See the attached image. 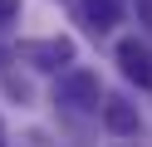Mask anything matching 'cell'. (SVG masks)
Here are the masks:
<instances>
[{"label": "cell", "mask_w": 152, "mask_h": 147, "mask_svg": "<svg viewBox=\"0 0 152 147\" xmlns=\"http://www.w3.org/2000/svg\"><path fill=\"white\" fill-rule=\"evenodd\" d=\"M15 15H20V0H0V25H10Z\"/></svg>", "instance_id": "obj_6"}, {"label": "cell", "mask_w": 152, "mask_h": 147, "mask_svg": "<svg viewBox=\"0 0 152 147\" xmlns=\"http://www.w3.org/2000/svg\"><path fill=\"white\" fill-rule=\"evenodd\" d=\"M54 103L74 108V113L98 108V74H88V69H69V74L59 78V88H54Z\"/></svg>", "instance_id": "obj_1"}, {"label": "cell", "mask_w": 152, "mask_h": 147, "mask_svg": "<svg viewBox=\"0 0 152 147\" xmlns=\"http://www.w3.org/2000/svg\"><path fill=\"white\" fill-rule=\"evenodd\" d=\"M103 123H108V132H118V137H137V108H128L123 98H108L103 103Z\"/></svg>", "instance_id": "obj_4"}, {"label": "cell", "mask_w": 152, "mask_h": 147, "mask_svg": "<svg viewBox=\"0 0 152 147\" xmlns=\"http://www.w3.org/2000/svg\"><path fill=\"white\" fill-rule=\"evenodd\" d=\"M20 59L34 69H64L74 59V39H30V44H20Z\"/></svg>", "instance_id": "obj_2"}, {"label": "cell", "mask_w": 152, "mask_h": 147, "mask_svg": "<svg viewBox=\"0 0 152 147\" xmlns=\"http://www.w3.org/2000/svg\"><path fill=\"white\" fill-rule=\"evenodd\" d=\"M0 147H5V123H0Z\"/></svg>", "instance_id": "obj_8"}, {"label": "cell", "mask_w": 152, "mask_h": 147, "mask_svg": "<svg viewBox=\"0 0 152 147\" xmlns=\"http://www.w3.org/2000/svg\"><path fill=\"white\" fill-rule=\"evenodd\" d=\"M118 64H123V74H128L132 83H142V88L152 83V49H147V44L123 39V44H118Z\"/></svg>", "instance_id": "obj_3"}, {"label": "cell", "mask_w": 152, "mask_h": 147, "mask_svg": "<svg viewBox=\"0 0 152 147\" xmlns=\"http://www.w3.org/2000/svg\"><path fill=\"white\" fill-rule=\"evenodd\" d=\"M83 20H88L93 34H103L123 20V0H83Z\"/></svg>", "instance_id": "obj_5"}, {"label": "cell", "mask_w": 152, "mask_h": 147, "mask_svg": "<svg viewBox=\"0 0 152 147\" xmlns=\"http://www.w3.org/2000/svg\"><path fill=\"white\" fill-rule=\"evenodd\" d=\"M132 10H137L142 25H152V0H132Z\"/></svg>", "instance_id": "obj_7"}]
</instances>
